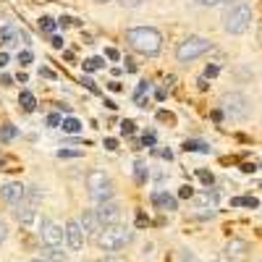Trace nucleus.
<instances>
[{"label": "nucleus", "instance_id": "nucleus-1", "mask_svg": "<svg viewBox=\"0 0 262 262\" xmlns=\"http://www.w3.org/2000/svg\"><path fill=\"white\" fill-rule=\"evenodd\" d=\"M126 42L142 55H158L163 50V34L155 27H131L126 32Z\"/></svg>", "mask_w": 262, "mask_h": 262}, {"label": "nucleus", "instance_id": "nucleus-2", "mask_svg": "<svg viewBox=\"0 0 262 262\" xmlns=\"http://www.w3.org/2000/svg\"><path fill=\"white\" fill-rule=\"evenodd\" d=\"M252 24V6L249 3H233L223 11V29L228 34H244Z\"/></svg>", "mask_w": 262, "mask_h": 262}, {"label": "nucleus", "instance_id": "nucleus-3", "mask_svg": "<svg viewBox=\"0 0 262 262\" xmlns=\"http://www.w3.org/2000/svg\"><path fill=\"white\" fill-rule=\"evenodd\" d=\"M131 238H134V233H131L126 226H107V228H102L100 231V236L95 238L97 242V247L102 249V252H118V249H123Z\"/></svg>", "mask_w": 262, "mask_h": 262}, {"label": "nucleus", "instance_id": "nucleus-4", "mask_svg": "<svg viewBox=\"0 0 262 262\" xmlns=\"http://www.w3.org/2000/svg\"><path fill=\"white\" fill-rule=\"evenodd\" d=\"M86 189H90V196L97 205L113 202V181L105 170H90L86 173Z\"/></svg>", "mask_w": 262, "mask_h": 262}, {"label": "nucleus", "instance_id": "nucleus-5", "mask_svg": "<svg viewBox=\"0 0 262 262\" xmlns=\"http://www.w3.org/2000/svg\"><path fill=\"white\" fill-rule=\"evenodd\" d=\"M221 111L231 121H247L249 113H252V100L242 92H226L221 97Z\"/></svg>", "mask_w": 262, "mask_h": 262}, {"label": "nucleus", "instance_id": "nucleus-6", "mask_svg": "<svg viewBox=\"0 0 262 262\" xmlns=\"http://www.w3.org/2000/svg\"><path fill=\"white\" fill-rule=\"evenodd\" d=\"M212 50V42L205 39V37H186L184 42H179L176 48V60L179 63H191L196 58H202Z\"/></svg>", "mask_w": 262, "mask_h": 262}, {"label": "nucleus", "instance_id": "nucleus-7", "mask_svg": "<svg viewBox=\"0 0 262 262\" xmlns=\"http://www.w3.org/2000/svg\"><path fill=\"white\" fill-rule=\"evenodd\" d=\"M39 238L45 247H60L63 238H66V228H60L55 221H50V217H42L39 221Z\"/></svg>", "mask_w": 262, "mask_h": 262}, {"label": "nucleus", "instance_id": "nucleus-8", "mask_svg": "<svg viewBox=\"0 0 262 262\" xmlns=\"http://www.w3.org/2000/svg\"><path fill=\"white\" fill-rule=\"evenodd\" d=\"M97 221L102 228L107 226H118L121 223V205L118 202H105V205H97Z\"/></svg>", "mask_w": 262, "mask_h": 262}, {"label": "nucleus", "instance_id": "nucleus-9", "mask_svg": "<svg viewBox=\"0 0 262 262\" xmlns=\"http://www.w3.org/2000/svg\"><path fill=\"white\" fill-rule=\"evenodd\" d=\"M84 236L86 233H84L79 221H69V223H66V244H69L71 252H79L84 247Z\"/></svg>", "mask_w": 262, "mask_h": 262}, {"label": "nucleus", "instance_id": "nucleus-10", "mask_svg": "<svg viewBox=\"0 0 262 262\" xmlns=\"http://www.w3.org/2000/svg\"><path fill=\"white\" fill-rule=\"evenodd\" d=\"M0 196L8 202V205H18V202H24V196H27V186L24 184H18V181H8L0 186Z\"/></svg>", "mask_w": 262, "mask_h": 262}, {"label": "nucleus", "instance_id": "nucleus-11", "mask_svg": "<svg viewBox=\"0 0 262 262\" xmlns=\"http://www.w3.org/2000/svg\"><path fill=\"white\" fill-rule=\"evenodd\" d=\"M247 252H249V244L242 242V238H231L226 244V259H231V262H244Z\"/></svg>", "mask_w": 262, "mask_h": 262}, {"label": "nucleus", "instance_id": "nucleus-12", "mask_svg": "<svg viewBox=\"0 0 262 262\" xmlns=\"http://www.w3.org/2000/svg\"><path fill=\"white\" fill-rule=\"evenodd\" d=\"M79 223H81V228H84V233L86 236H100V231H102V226H100V221H97V212L95 210H84L81 212V217H79Z\"/></svg>", "mask_w": 262, "mask_h": 262}, {"label": "nucleus", "instance_id": "nucleus-13", "mask_svg": "<svg viewBox=\"0 0 262 262\" xmlns=\"http://www.w3.org/2000/svg\"><path fill=\"white\" fill-rule=\"evenodd\" d=\"M152 205H155L158 210H163V212H173V210H179V200L176 196H170L168 191H152Z\"/></svg>", "mask_w": 262, "mask_h": 262}, {"label": "nucleus", "instance_id": "nucleus-14", "mask_svg": "<svg viewBox=\"0 0 262 262\" xmlns=\"http://www.w3.org/2000/svg\"><path fill=\"white\" fill-rule=\"evenodd\" d=\"M13 215H16L24 226H29V223L34 221V217H37V205H34V202H29V200H24V202H18V205H16Z\"/></svg>", "mask_w": 262, "mask_h": 262}, {"label": "nucleus", "instance_id": "nucleus-15", "mask_svg": "<svg viewBox=\"0 0 262 262\" xmlns=\"http://www.w3.org/2000/svg\"><path fill=\"white\" fill-rule=\"evenodd\" d=\"M194 202L200 205L202 210H205L207 205H210V207H215V205H217V191H210V189H207V191H200V194H194Z\"/></svg>", "mask_w": 262, "mask_h": 262}, {"label": "nucleus", "instance_id": "nucleus-16", "mask_svg": "<svg viewBox=\"0 0 262 262\" xmlns=\"http://www.w3.org/2000/svg\"><path fill=\"white\" fill-rule=\"evenodd\" d=\"M42 259L45 262H66V254L60 252V247H45L42 249Z\"/></svg>", "mask_w": 262, "mask_h": 262}, {"label": "nucleus", "instance_id": "nucleus-17", "mask_svg": "<svg viewBox=\"0 0 262 262\" xmlns=\"http://www.w3.org/2000/svg\"><path fill=\"white\" fill-rule=\"evenodd\" d=\"M18 105H21V107H24V111H27V113H32V111H34V107H37V100H34V95H32L29 90H24V92H21V95H18Z\"/></svg>", "mask_w": 262, "mask_h": 262}, {"label": "nucleus", "instance_id": "nucleus-18", "mask_svg": "<svg viewBox=\"0 0 262 262\" xmlns=\"http://www.w3.org/2000/svg\"><path fill=\"white\" fill-rule=\"evenodd\" d=\"M60 128H63V134H79V131H81V121L69 116V118H63Z\"/></svg>", "mask_w": 262, "mask_h": 262}, {"label": "nucleus", "instance_id": "nucleus-19", "mask_svg": "<svg viewBox=\"0 0 262 262\" xmlns=\"http://www.w3.org/2000/svg\"><path fill=\"white\" fill-rule=\"evenodd\" d=\"M13 39H18V32L13 27H3V29H0V45H3V48L13 45Z\"/></svg>", "mask_w": 262, "mask_h": 262}, {"label": "nucleus", "instance_id": "nucleus-20", "mask_svg": "<svg viewBox=\"0 0 262 262\" xmlns=\"http://www.w3.org/2000/svg\"><path fill=\"white\" fill-rule=\"evenodd\" d=\"M184 149H186V152H205V155H207L210 144H205V142H200V139H186V142H184Z\"/></svg>", "mask_w": 262, "mask_h": 262}, {"label": "nucleus", "instance_id": "nucleus-21", "mask_svg": "<svg viewBox=\"0 0 262 262\" xmlns=\"http://www.w3.org/2000/svg\"><path fill=\"white\" fill-rule=\"evenodd\" d=\"M147 176H149L147 165H144L142 160H137V163H134V179H137V184H144V181H147Z\"/></svg>", "mask_w": 262, "mask_h": 262}, {"label": "nucleus", "instance_id": "nucleus-22", "mask_svg": "<svg viewBox=\"0 0 262 262\" xmlns=\"http://www.w3.org/2000/svg\"><path fill=\"white\" fill-rule=\"evenodd\" d=\"M55 27H58L55 18H50V16H42L39 18V29L45 32V34H55Z\"/></svg>", "mask_w": 262, "mask_h": 262}, {"label": "nucleus", "instance_id": "nucleus-23", "mask_svg": "<svg viewBox=\"0 0 262 262\" xmlns=\"http://www.w3.org/2000/svg\"><path fill=\"white\" fill-rule=\"evenodd\" d=\"M16 137V126L13 123H6L3 128H0V142H11Z\"/></svg>", "mask_w": 262, "mask_h": 262}, {"label": "nucleus", "instance_id": "nucleus-24", "mask_svg": "<svg viewBox=\"0 0 262 262\" xmlns=\"http://www.w3.org/2000/svg\"><path fill=\"white\" fill-rule=\"evenodd\" d=\"M102 66H105L102 58H86L84 60V71H97V69H102Z\"/></svg>", "mask_w": 262, "mask_h": 262}, {"label": "nucleus", "instance_id": "nucleus-25", "mask_svg": "<svg viewBox=\"0 0 262 262\" xmlns=\"http://www.w3.org/2000/svg\"><path fill=\"white\" fill-rule=\"evenodd\" d=\"M32 60H34L32 50H21V53H18V63H21V66H29Z\"/></svg>", "mask_w": 262, "mask_h": 262}, {"label": "nucleus", "instance_id": "nucleus-26", "mask_svg": "<svg viewBox=\"0 0 262 262\" xmlns=\"http://www.w3.org/2000/svg\"><path fill=\"white\" fill-rule=\"evenodd\" d=\"M45 121H48V126H53V128H60V123H63V118H60L58 113H50Z\"/></svg>", "mask_w": 262, "mask_h": 262}, {"label": "nucleus", "instance_id": "nucleus-27", "mask_svg": "<svg viewBox=\"0 0 262 262\" xmlns=\"http://www.w3.org/2000/svg\"><path fill=\"white\" fill-rule=\"evenodd\" d=\"M121 131H123L126 137L134 134V131H137V123H134V121H123V123H121Z\"/></svg>", "mask_w": 262, "mask_h": 262}, {"label": "nucleus", "instance_id": "nucleus-28", "mask_svg": "<svg viewBox=\"0 0 262 262\" xmlns=\"http://www.w3.org/2000/svg\"><path fill=\"white\" fill-rule=\"evenodd\" d=\"M181 262H200V259H196V254H194V252L181 249Z\"/></svg>", "mask_w": 262, "mask_h": 262}, {"label": "nucleus", "instance_id": "nucleus-29", "mask_svg": "<svg viewBox=\"0 0 262 262\" xmlns=\"http://www.w3.org/2000/svg\"><path fill=\"white\" fill-rule=\"evenodd\" d=\"M118 3H121L123 8H139V6L144 3V0H118Z\"/></svg>", "mask_w": 262, "mask_h": 262}, {"label": "nucleus", "instance_id": "nucleus-30", "mask_svg": "<svg viewBox=\"0 0 262 262\" xmlns=\"http://www.w3.org/2000/svg\"><path fill=\"white\" fill-rule=\"evenodd\" d=\"M144 92H149V84H147V81H142V84H139V90H137V95H134V100H137V102H139V100H142V95H144Z\"/></svg>", "mask_w": 262, "mask_h": 262}, {"label": "nucleus", "instance_id": "nucleus-31", "mask_svg": "<svg viewBox=\"0 0 262 262\" xmlns=\"http://www.w3.org/2000/svg\"><path fill=\"white\" fill-rule=\"evenodd\" d=\"M196 176H200V181H202V184H207V186L212 184V173H207V170H200Z\"/></svg>", "mask_w": 262, "mask_h": 262}, {"label": "nucleus", "instance_id": "nucleus-32", "mask_svg": "<svg viewBox=\"0 0 262 262\" xmlns=\"http://www.w3.org/2000/svg\"><path fill=\"white\" fill-rule=\"evenodd\" d=\"M179 196H184V200H189V196H194V189H191L189 184H184V186H181V191H179Z\"/></svg>", "mask_w": 262, "mask_h": 262}, {"label": "nucleus", "instance_id": "nucleus-33", "mask_svg": "<svg viewBox=\"0 0 262 262\" xmlns=\"http://www.w3.org/2000/svg\"><path fill=\"white\" fill-rule=\"evenodd\" d=\"M217 71H221V69H217L215 63H212V66H207V69H205V79H212V76H217Z\"/></svg>", "mask_w": 262, "mask_h": 262}, {"label": "nucleus", "instance_id": "nucleus-34", "mask_svg": "<svg viewBox=\"0 0 262 262\" xmlns=\"http://www.w3.org/2000/svg\"><path fill=\"white\" fill-rule=\"evenodd\" d=\"M259 202L254 200V196H242V207H257Z\"/></svg>", "mask_w": 262, "mask_h": 262}, {"label": "nucleus", "instance_id": "nucleus-35", "mask_svg": "<svg viewBox=\"0 0 262 262\" xmlns=\"http://www.w3.org/2000/svg\"><path fill=\"white\" fill-rule=\"evenodd\" d=\"M58 24H60V27H74V24H79V21H76V18H71V16H63V18L58 21Z\"/></svg>", "mask_w": 262, "mask_h": 262}, {"label": "nucleus", "instance_id": "nucleus-36", "mask_svg": "<svg viewBox=\"0 0 262 262\" xmlns=\"http://www.w3.org/2000/svg\"><path fill=\"white\" fill-rule=\"evenodd\" d=\"M58 158H79V152H76V149H60Z\"/></svg>", "mask_w": 262, "mask_h": 262}, {"label": "nucleus", "instance_id": "nucleus-37", "mask_svg": "<svg viewBox=\"0 0 262 262\" xmlns=\"http://www.w3.org/2000/svg\"><path fill=\"white\" fill-rule=\"evenodd\" d=\"M105 149H111V152H113V149H118V139L107 137V139H105Z\"/></svg>", "mask_w": 262, "mask_h": 262}, {"label": "nucleus", "instance_id": "nucleus-38", "mask_svg": "<svg viewBox=\"0 0 262 262\" xmlns=\"http://www.w3.org/2000/svg\"><path fill=\"white\" fill-rule=\"evenodd\" d=\"M6 238H8V226H6L3 221H0V244H3Z\"/></svg>", "mask_w": 262, "mask_h": 262}, {"label": "nucleus", "instance_id": "nucleus-39", "mask_svg": "<svg viewBox=\"0 0 262 262\" xmlns=\"http://www.w3.org/2000/svg\"><path fill=\"white\" fill-rule=\"evenodd\" d=\"M194 3H200V6H221V3H226V0H194Z\"/></svg>", "mask_w": 262, "mask_h": 262}, {"label": "nucleus", "instance_id": "nucleus-40", "mask_svg": "<svg viewBox=\"0 0 262 262\" xmlns=\"http://www.w3.org/2000/svg\"><path fill=\"white\" fill-rule=\"evenodd\" d=\"M50 45L60 50V48H63V37H58V34H53V37H50Z\"/></svg>", "mask_w": 262, "mask_h": 262}, {"label": "nucleus", "instance_id": "nucleus-41", "mask_svg": "<svg viewBox=\"0 0 262 262\" xmlns=\"http://www.w3.org/2000/svg\"><path fill=\"white\" fill-rule=\"evenodd\" d=\"M142 144H144V147H152V144H155V134H144Z\"/></svg>", "mask_w": 262, "mask_h": 262}, {"label": "nucleus", "instance_id": "nucleus-42", "mask_svg": "<svg viewBox=\"0 0 262 262\" xmlns=\"http://www.w3.org/2000/svg\"><path fill=\"white\" fill-rule=\"evenodd\" d=\"M105 55L111 58V60H118V50H113V48H107V50H105Z\"/></svg>", "mask_w": 262, "mask_h": 262}, {"label": "nucleus", "instance_id": "nucleus-43", "mask_svg": "<svg viewBox=\"0 0 262 262\" xmlns=\"http://www.w3.org/2000/svg\"><path fill=\"white\" fill-rule=\"evenodd\" d=\"M84 84H86V90H90V92H97V84L92 79H84Z\"/></svg>", "mask_w": 262, "mask_h": 262}, {"label": "nucleus", "instance_id": "nucleus-44", "mask_svg": "<svg viewBox=\"0 0 262 262\" xmlns=\"http://www.w3.org/2000/svg\"><path fill=\"white\" fill-rule=\"evenodd\" d=\"M39 76H45V79H55V74L50 69H39Z\"/></svg>", "mask_w": 262, "mask_h": 262}, {"label": "nucleus", "instance_id": "nucleus-45", "mask_svg": "<svg viewBox=\"0 0 262 262\" xmlns=\"http://www.w3.org/2000/svg\"><path fill=\"white\" fill-rule=\"evenodd\" d=\"M8 66V53H0V69H6Z\"/></svg>", "mask_w": 262, "mask_h": 262}, {"label": "nucleus", "instance_id": "nucleus-46", "mask_svg": "<svg viewBox=\"0 0 262 262\" xmlns=\"http://www.w3.org/2000/svg\"><path fill=\"white\" fill-rule=\"evenodd\" d=\"M11 81H13V79H11V76H8V74H3V76H0V84H3V86H8V84H11Z\"/></svg>", "mask_w": 262, "mask_h": 262}, {"label": "nucleus", "instance_id": "nucleus-47", "mask_svg": "<svg viewBox=\"0 0 262 262\" xmlns=\"http://www.w3.org/2000/svg\"><path fill=\"white\" fill-rule=\"evenodd\" d=\"M105 107H107V111H116V107H118V105H116L113 100H105Z\"/></svg>", "mask_w": 262, "mask_h": 262}, {"label": "nucleus", "instance_id": "nucleus-48", "mask_svg": "<svg viewBox=\"0 0 262 262\" xmlns=\"http://www.w3.org/2000/svg\"><path fill=\"white\" fill-rule=\"evenodd\" d=\"M32 262H45V259H32Z\"/></svg>", "mask_w": 262, "mask_h": 262}, {"label": "nucleus", "instance_id": "nucleus-49", "mask_svg": "<svg viewBox=\"0 0 262 262\" xmlns=\"http://www.w3.org/2000/svg\"><path fill=\"white\" fill-rule=\"evenodd\" d=\"M97 3H107V0H97Z\"/></svg>", "mask_w": 262, "mask_h": 262}, {"label": "nucleus", "instance_id": "nucleus-50", "mask_svg": "<svg viewBox=\"0 0 262 262\" xmlns=\"http://www.w3.org/2000/svg\"><path fill=\"white\" fill-rule=\"evenodd\" d=\"M107 262H116V259H107Z\"/></svg>", "mask_w": 262, "mask_h": 262}]
</instances>
